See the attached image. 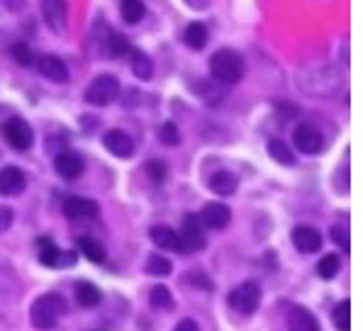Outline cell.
Wrapping results in <instances>:
<instances>
[{
	"mask_svg": "<svg viewBox=\"0 0 363 331\" xmlns=\"http://www.w3.org/2000/svg\"><path fill=\"white\" fill-rule=\"evenodd\" d=\"M66 314V300L59 293L39 295L30 307V322L39 331H49L59 324V319Z\"/></svg>",
	"mask_w": 363,
	"mask_h": 331,
	"instance_id": "1",
	"label": "cell"
},
{
	"mask_svg": "<svg viewBox=\"0 0 363 331\" xmlns=\"http://www.w3.org/2000/svg\"><path fill=\"white\" fill-rule=\"evenodd\" d=\"M210 71L220 83L232 86V83H239L244 78V59L232 49H220V52L212 54Z\"/></svg>",
	"mask_w": 363,
	"mask_h": 331,
	"instance_id": "2",
	"label": "cell"
},
{
	"mask_svg": "<svg viewBox=\"0 0 363 331\" xmlns=\"http://www.w3.org/2000/svg\"><path fill=\"white\" fill-rule=\"evenodd\" d=\"M117 95H120V81H117L113 74H103L88 83L83 98H86V103L93 105V108H105V105L117 100Z\"/></svg>",
	"mask_w": 363,
	"mask_h": 331,
	"instance_id": "3",
	"label": "cell"
},
{
	"mask_svg": "<svg viewBox=\"0 0 363 331\" xmlns=\"http://www.w3.org/2000/svg\"><path fill=\"white\" fill-rule=\"evenodd\" d=\"M227 302H230V307L237 314L249 317V314H254L261 305V288L256 283H251V280L249 283H242L227 295Z\"/></svg>",
	"mask_w": 363,
	"mask_h": 331,
	"instance_id": "4",
	"label": "cell"
},
{
	"mask_svg": "<svg viewBox=\"0 0 363 331\" xmlns=\"http://www.w3.org/2000/svg\"><path fill=\"white\" fill-rule=\"evenodd\" d=\"M178 239H181V249L191 251V254H198V251L205 249V224L200 222L198 215H186L183 217V227L178 232Z\"/></svg>",
	"mask_w": 363,
	"mask_h": 331,
	"instance_id": "5",
	"label": "cell"
},
{
	"mask_svg": "<svg viewBox=\"0 0 363 331\" xmlns=\"http://www.w3.org/2000/svg\"><path fill=\"white\" fill-rule=\"evenodd\" d=\"M3 137L15 151H27L32 147V142H35L32 127L27 125L22 117H10V120L5 122V125H3Z\"/></svg>",
	"mask_w": 363,
	"mask_h": 331,
	"instance_id": "6",
	"label": "cell"
},
{
	"mask_svg": "<svg viewBox=\"0 0 363 331\" xmlns=\"http://www.w3.org/2000/svg\"><path fill=\"white\" fill-rule=\"evenodd\" d=\"M293 144L298 151L303 154H320L322 147H325V137L315 125H298L293 132Z\"/></svg>",
	"mask_w": 363,
	"mask_h": 331,
	"instance_id": "7",
	"label": "cell"
},
{
	"mask_svg": "<svg viewBox=\"0 0 363 331\" xmlns=\"http://www.w3.org/2000/svg\"><path fill=\"white\" fill-rule=\"evenodd\" d=\"M42 18L52 32H64L66 22H69V8L66 0H42Z\"/></svg>",
	"mask_w": 363,
	"mask_h": 331,
	"instance_id": "8",
	"label": "cell"
},
{
	"mask_svg": "<svg viewBox=\"0 0 363 331\" xmlns=\"http://www.w3.org/2000/svg\"><path fill=\"white\" fill-rule=\"evenodd\" d=\"M103 147L108 149L113 156H117V159H132L134 156L132 137L127 132H122V129H110V132H105Z\"/></svg>",
	"mask_w": 363,
	"mask_h": 331,
	"instance_id": "9",
	"label": "cell"
},
{
	"mask_svg": "<svg viewBox=\"0 0 363 331\" xmlns=\"http://www.w3.org/2000/svg\"><path fill=\"white\" fill-rule=\"evenodd\" d=\"M98 203L96 200H88V198H78V195H74V198H66L64 200V215L69 217V220H93V217H98Z\"/></svg>",
	"mask_w": 363,
	"mask_h": 331,
	"instance_id": "10",
	"label": "cell"
},
{
	"mask_svg": "<svg viewBox=\"0 0 363 331\" xmlns=\"http://www.w3.org/2000/svg\"><path fill=\"white\" fill-rule=\"evenodd\" d=\"M293 244L300 254H317L322 249V234L315 227L300 224V227L293 229Z\"/></svg>",
	"mask_w": 363,
	"mask_h": 331,
	"instance_id": "11",
	"label": "cell"
},
{
	"mask_svg": "<svg viewBox=\"0 0 363 331\" xmlns=\"http://www.w3.org/2000/svg\"><path fill=\"white\" fill-rule=\"evenodd\" d=\"M54 168H57V173L64 181H76L78 176L83 173V168H86V164H83V159L76 154V151H61V154L54 159Z\"/></svg>",
	"mask_w": 363,
	"mask_h": 331,
	"instance_id": "12",
	"label": "cell"
},
{
	"mask_svg": "<svg viewBox=\"0 0 363 331\" xmlns=\"http://www.w3.org/2000/svg\"><path fill=\"white\" fill-rule=\"evenodd\" d=\"M232 220V212L227 205L222 203H208L200 212V222L205 224V229H225Z\"/></svg>",
	"mask_w": 363,
	"mask_h": 331,
	"instance_id": "13",
	"label": "cell"
},
{
	"mask_svg": "<svg viewBox=\"0 0 363 331\" xmlns=\"http://www.w3.org/2000/svg\"><path fill=\"white\" fill-rule=\"evenodd\" d=\"M27 188V178L18 166L0 168V195H20Z\"/></svg>",
	"mask_w": 363,
	"mask_h": 331,
	"instance_id": "14",
	"label": "cell"
},
{
	"mask_svg": "<svg viewBox=\"0 0 363 331\" xmlns=\"http://www.w3.org/2000/svg\"><path fill=\"white\" fill-rule=\"evenodd\" d=\"M288 331H322L317 317L307 307H290L288 312Z\"/></svg>",
	"mask_w": 363,
	"mask_h": 331,
	"instance_id": "15",
	"label": "cell"
},
{
	"mask_svg": "<svg viewBox=\"0 0 363 331\" xmlns=\"http://www.w3.org/2000/svg\"><path fill=\"white\" fill-rule=\"evenodd\" d=\"M37 69L44 78H49V81H54V83L69 81V69H66V64L59 59V56H52V54L42 56L39 64H37Z\"/></svg>",
	"mask_w": 363,
	"mask_h": 331,
	"instance_id": "16",
	"label": "cell"
},
{
	"mask_svg": "<svg viewBox=\"0 0 363 331\" xmlns=\"http://www.w3.org/2000/svg\"><path fill=\"white\" fill-rule=\"evenodd\" d=\"M149 237H152V241H154L156 246H159L161 251H173V254H183L181 239H178L176 229L166 227V224H159V227H152Z\"/></svg>",
	"mask_w": 363,
	"mask_h": 331,
	"instance_id": "17",
	"label": "cell"
},
{
	"mask_svg": "<svg viewBox=\"0 0 363 331\" xmlns=\"http://www.w3.org/2000/svg\"><path fill=\"white\" fill-rule=\"evenodd\" d=\"M210 188L212 193L222 195V198H227V195H234L239 188V178L234 176L230 171H217L215 176L210 178Z\"/></svg>",
	"mask_w": 363,
	"mask_h": 331,
	"instance_id": "18",
	"label": "cell"
},
{
	"mask_svg": "<svg viewBox=\"0 0 363 331\" xmlns=\"http://www.w3.org/2000/svg\"><path fill=\"white\" fill-rule=\"evenodd\" d=\"M37 258L42 266L47 268H59V258H61V251L59 246L54 244L49 237H39L37 239Z\"/></svg>",
	"mask_w": 363,
	"mask_h": 331,
	"instance_id": "19",
	"label": "cell"
},
{
	"mask_svg": "<svg viewBox=\"0 0 363 331\" xmlns=\"http://www.w3.org/2000/svg\"><path fill=\"white\" fill-rule=\"evenodd\" d=\"M127 54H130V64H132L134 76H137L139 81H152V76H154L152 59H149V56L144 54L142 49H130Z\"/></svg>",
	"mask_w": 363,
	"mask_h": 331,
	"instance_id": "20",
	"label": "cell"
},
{
	"mask_svg": "<svg viewBox=\"0 0 363 331\" xmlns=\"http://www.w3.org/2000/svg\"><path fill=\"white\" fill-rule=\"evenodd\" d=\"M76 302L81 307H86V310H93V307H98L100 302H103V293H100L93 283L81 280V283L76 285Z\"/></svg>",
	"mask_w": 363,
	"mask_h": 331,
	"instance_id": "21",
	"label": "cell"
},
{
	"mask_svg": "<svg viewBox=\"0 0 363 331\" xmlns=\"http://www.w3.org/2000/svg\"><path fill=\"white\" fill-rule=\"evenodd\" d=\"M78 249H81V254L86 256L91 263H105V258H108L103 244H100L98 239H93V237H81V239H78Z\"/></svg>",
	"mask_w": 363,
	"mask_h": 331,
	"instance_id": "22",
	"label": "cell"
},
{
	"mask_svg": "<svg viewBox=\"0 0 363 331\" xmlns=\"http://www.w3.org/2000/svg\"><path fill=\"white\" fill-rule=\"evenodd\" d=\"M183 39H186V44L191 49H205V44H208V27L203 25V22H191V25L186 27V32H183Z\"/></svg>",
	"mask_w": 363,
	"mask_h": 331,
	"instance_id": "23",
	"label": "cell"
},
{
	"mask_svg": "<svg viewBox=\"0 0 363 331\" xmlns=\"http://www.w3.org/2000/svg\"><path fill=\"white\" fill-rule=\"evenodd\" d=\"M268 156H271L273 161H278L281 166H295V154L290 151L286 142H281V139H271V142H268Z\"/></svg>",
	"mask_w": 363,
	"mask_h": 331,
	"instance_id": "24",
	"label": "cell"
},
{
	"mask_svg": "<svg viewBox=\"0 0 363 331\" xmlns=\"http://www.w3.org/2000/svg\"><path fill=\"white\" fill-rule=\"evenodd\" d=\"M120 13H122V20H125L127 25H137V22L144 18L147 8H144L142 0H122V3H120Z\"/></svg>",
	"mask_w": 363,
	"mask_h": 331,
	"instance_id": "25",
	"label": "cell"
},
{
	"mask_svg": "<svg viewBox=\"0 0 363 331\" xmlns=\"http://www.w3.org/2000/svg\"><path fill=\"white\" fill-rule=\"evenodd\" d=\"M144 271L149 273V276H156V278H166L171 276L173 271V263L169 261L166 256H159V254H152L147 258V266H144Z\"/></svg>",
	"mask_w": 363,
	"mask_h": 331,
	"instance_id": "26",
	"label": "cell"
},
{
	"mask_svg": "<svg viewBox=\"0 0 363 331\" xmlns=\"http://www.w3.org/2000/svg\"><path fill=\"white\" fill-rule=\"evenodd\" d=\"M339 271H342V258H339L337 254L322 256L320 263H317V276L325 278V280H332Z\"/></svg>",
	"mask_w": 363,
	"mask_h": 331,
	"instance_id": "27",
	"label": "cell"
},
{
	"mask_svg": "<svg viewBox=\"0 0 363 331\" xmlns=\"http://www.w3.org/2000/svg\"><path fill=\"white\" fill-rule=\"evenodd\" d=\"M149 302L156 310H173V295L166 285H154L152 293H149Z\"/></svg>",
	"mask_w": 363,
	"mask_h": 331,
	"instance_id": "28",
	"label": "cell"
},
{
	"mask_svg": "<svg viewBox=\"0 0 363 331\" xmlns=\"http://www.w3.org/2000/svg\"><path fill=\"white\" fill-rule=\"evenodd\" d=\"M105 49H108V54L113 56V59H120L122 54L130 52V44H127V39L120 35V32H108V37H105Z\"/></svg>",
	"mask_w": 363,
	"mask_h": 331,
	"instance_id": "29",
	"label": "cell"
},
{
	"mask_svg": "<svg viewBox=\"0 0 363 331\" xmlns=\"http://www.w3.org/2000/svg\"><path fill=\"white\" fill-rule=\"evenodd\" d=\"M332 322H334V327H337V331H349L351 329V307H349V300L339 302V305L334 307Z\"/></svg>",
	"mask_w": 363,
	"mask_h": 331,
	"instance_id": "30",
	"label": "cell"
},
{
	"mask_svg": "<svg viewBox=\"0 0 363 331\" xmlns=\"http://www.w3.org/2000/svg\"><path fill=\"white\" fill-rule=\"evenodd\" d=\"M144 171H147V176L152 178L154 183H164L166 181V173H169V166H166L161 159H152V161H147Z\"/></svg>",
	"mask_w": 363,
	"mask_h": 331,
	"instance_id": "31",
	"label": "cell"
},
{
	"mask_svg": "<svg viewBox=\"0 0 363 331\" xmlns=\"http://www.w3.org/2000/svg\"><path fill=\"white\" fill-rule=\"evenodd\" d=\"M159 139L166 144V147H176V144H181V134H178V127L173 125V122H166V125L159 129Z\"/></svg>",
	"mask_w": 363,
	"mask_h": 331,
	"instance_id": "32",
	"label": "cell"
},
{
	"mask_svg": "<svg viewBox=\"0 0 363 331\" xmlns=\"http://www.w3.org/2000/svg\"><path fill=\"white\" fill-rule=\"evenodd\" d=\"M10 54H13V59L18 61L20 66H30L32 61H35L30 47H25V44H15V47H10Z\"/></svg>",
	"mask_w": 363,
	"mask_h": 331,
	"instance_id": "33",
	"label": "cell"
},
{
	"mask_svg": "<svg viewBox=\"0 0 363 331\" xmlns=\"http://www.w3.org/2000/svg\"><path fill=\"white\" fill-rule=\"evenodd\" d=\"M13 220H15L13 210H10L8 205H0V234H3V232H8V229H10V224H13Z\"/></svg>",
	"mask_w": 363,
	"mask_h": 331,
	"instance_id": "34",
	"label": "cell"
},
{
	"mask_svg": "<svg viewBox=\"0 0 363 331\" xmlns=\"http://www.w3.org/2000/svg\"><path fill=\"white\" fill-rule=\"evenodd\" d=\"M332 239L337 241L339 249H349V232L344 227H334L332 229Z\"/></svg>",
	"mask_w": 363,
	"mask_h": 331,
	"instance_id": "35",
	"label": "cell"
},
{
	"mask_svg": "<svg viewBox=\"0 0 363 331\" xmlns=\"http://www.w3.org/2000/svg\"><path fill=\"white\" fill-rule=\"evenodd\" d=\"M186 283H193V285H198V288H203V290H212V280H208L205 276H195V273H188Z\"/></svg>",
	"mask_w": 363,
	"mask_h": 331,
	"instance_id": "36",
	"label": "cell"
},
{
	"mask_svg": "<svg viewBox=\"0 0 363 331\" xmlns=\"http://www.w3.org/2000/svg\"><path fill=\"white\" fill-rule=\"evenodd\" d=\"M173 331H200V327H198V322H195V319H181Z\"/></svg>",
	"mask_w": 363,
	"mask_h": 331,
	"instance_id": "37",
	"label": "cell"
}]
</instances>
